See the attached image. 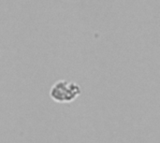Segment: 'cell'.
Wrapping results in <instances>:
<instances>
[{
	"label": "cell",
	"instance_id": "obj_1",
	"mask_svg": "<svg viewBox=\"0 0 160 143\" xmlns=\"http://www.w3.org/2000/svg\"><path fill=\"white\" fill-rule=\"evenodd\" d=\"M82 94V88L74 81L66 80L57 81L50 90L51 98L60 104H69Z\"/></svg>",
	"mask_w": 160,
	"mask_h": 143
}]
</instances>
